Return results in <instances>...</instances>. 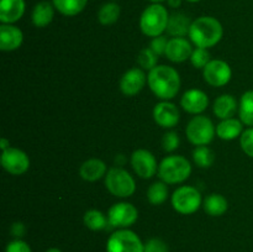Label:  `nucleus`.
<instances>
[{"label":"nucleus","instance_id":"20e7f679","mask_svg":"<svg viewBox=\"0 0 253 252\" xmlns=\"http://www.w3.org/2000/svg\"><path fill=\"white\" fill-rule=\"evenodd\" d=\"M192 173V166L189 161L183 156L173 155L166 157L158 167V175L162 182L167 184H177L189 178Z\"/></svg>","mask_w":253,"mask_h":252},{"label":"nucleus","instance_id":"4468645a","mask_svg":"<svg viewBox=\"0 0 253 252\" xmlns=\"http://www.w3.org/2000/svg\"><path fill=\"white\" fill-rule=\"evenodd\" d=\"M179 110L173 103L163 100L153 109V119L160 126L165 128L174 127L179 121Z\"/></svg>","mask_w":253,"mask_h":252},{"label":"nucleus","instance_id":"2f4dec72","mask_svg":"<svg viewBox=\"0 0 253 252\" xmlns=\"http://www.w3.org/2000/svg\"><path fill=\"white\" fill-rule=\"evenodd\" d=\"M190 62H192V64L195 68L204 69V67L210 62V53L208 48L197 47L195 49H193V53L190 56Z\"/></svg>","mask_w":253,"mask_h":252},{"label":"nucleus","instance_id":"39448f33","mask_svg":"<svg viewBox=\"0 0 253 252\" xmlns=\"http://www.w3.org/2000/svg\"><path fill=\"white\" fill-rule=\"evenodd\" d=\"M106 189L118 198H127L135 193L136 183L127 170L120 167H113L105 175Z\"/></svg>","mask_w":253,"mask_h":252},{"label":"nucleus","instance_id":"f704fd0d","mask_svg":"<svg viewBox=\"0 0 253 252\" xmlns=\"http://www.w3.org/2000/svg\"><path fill=\"white\" fill-rule=\"evenodd\" d=\"M143 252H169V250H168V245L162 239L153 237L145 242Z\"/></svg>","mask_w":253,"mask_h":252},{"label":"nucleus","instance_id":"4c0bfd02","mask_svg":"<svg viewBox=\"0 0 253 252\" xmlns=\"http://www.w3.org/2000/svg\"><path fill=\"white\" fill-rule=\"evenodd\" d=\"M10 232H11L12 236L16 237V239H21V237L26 234V227H25V225L22 224V222H14V224L11 225Z\"/></svg>","mask_w":253,"mask_h":252},{"label":"nucleus","instance_id":"2eb2a0df","mask_svg":"<svg viewBox=\"0 0 253 252\" xmlns=\"http://www.w3.org/2000/svg\"><path fill=\"white\" fill-rule=\"evenodd\" d=\"M180 105L187 113L198 114L203 113L209 105V98L207 94L200 89H190L185 91L180 100Z\"/></svg>","mask_w":253,"mask_h":252},{"label":"nucleus","instance_id":"f03ea898","mask_svg":"<svg viewBox=\"0 0 253 252\" xmlns=\"http://www.w3.org/2000/svg\"><path fill=\"white\" fill-rule=\"evenodd\" d=\"M224 35L221 22L212 16H200L192 22L190 41L200 48H210L219 43Z\"/></svg>","mask_w":253,"mask_h":252},{"label":"nucleus","instance_id":"bb28decb","mask_svg":"<svg viewBox=\"0 0 253 252\" xmlns=\"http://www.w3.org/2000/svg\"><path fill=\"white\" fill-rule=\"evenodd\" d=\"M239 115L245 125L253 126V90H249L241 96Z\"/></svg>","mask_w":253,"mask_h":252},{"label":"nucleus","instance_id":"9d476101","mask_svg":"<svg viewBox=\"0 0 253 252\" xmlns=\"http://www.w3.org/2000/svg\"><path fill=\"white\" fill-rule=\"evenodd\" d=\"M205 82L211 86H224L230 82L232 71L229 64L221 59H212L203 69Z\"/></svg>","mask_w":253,"mask_h":252},{"label":"nucleus","instance_id":"1a4fd4ad","mask_svg":"<svg viewBox=\"0 0 253 252\" xmlns=\"http://www.w3.org/2000/svg\"><path fill=\"white\" fill-rule=\"evenodd\" d=\"M138 219V211L130 203H118L109 209V224L116 229H127Z\"/></svg>","mask_w":253,"mask_h":252},{"label":"nucleus","instance_id":"f8f14e48","mask_svg":"<svg viewBox=\"0 0 253 252\" xmlns=\"http://www.w3.org/2000/svg\"><path fill=\"white\" fill-rule=\"evenodd\" d=\"M1 166L10 174L20 175L29 169V156L19 148L9 147L7 150L2 151Z\"/></svg>","mask_w":253,"mask_h":252},{"label":"nucleus","instance_id":"e433bc0d","mask_svg":"<svg viewBox=\"0 0 253 252\" xmlns=\"http://www.w3.org/2000/svg\"><path fill=\"white\" fill-rule=\"evenodd\" d=\"M5 252H32V250L27 242L22 241L21 239H16L7 244Z\"/></svg>","mask_w":253,"mask_h":252},{"label":"nucleus","instance_id":"7ed1b4c3","mask_svg":"<svg viewBox=\"0 0 253 252\" xmlns=\"http://www.w3.org/2000/svg\"><path fill=\"white\" fill-rule=\"evenodd\" d=\"M169 14L162 4H151L140 17L141 31L148 37L161 36L167 30Z\"/></svg>","mask_w":253,"mask_h":252},{"label":"nucleus","instance_id":"5701e85b","mask_svg":"<svg viewBox=\"0 0 253 252\" xmlns=\"http://www.w3.org/2000/svg\"><path fill=\"white\" fill-rule=\"evenodd\" d=\"M242 124H244L242 121L234 118L222 120L216 127L217 136L225 141L235 140V138L242 135V127H244Z\"/></svg>","mask_w":253,"mask_h":252},{"label":"nucleus","instance_id":"6ab92c4d","mask_svg":"<svg viewBox=\"0 0 253 252\" xmlns=\"http://www.w3.org/2000/svg\"><path fill=\"white\" fill-rule=\"evenodd\" d=\"M192 22L193 21L189 19V16H187L184 12H173L169 15L166 31L172 37H185L187 35H189Z\"/></svg>","mask_w":253,"mask_h":252},{"label":"nucleus","instance_id":"a878e982","mask_svg":"<svg viewBox=\"0 0 253 252\" xmlns=\"http://www.w3.org/2000/svg\"><path fill=\"white\" fill-rule=\"evenodd\" d=\"M120 12L121 9L116 2H105V4L99 9L98 20L101 25H104V26H109V25H113L118 21L119 17H120Z\"/></svg>","mask_w":253,"mask_h":252},{"label":"nucleus","instance_id":"c756f323","mask_svg":"<svg viewBox=\"0 0 253 252\" xmlns=\"http://www.w3.org/2000/svg\"><path fill=\"white\" fill-rule=\"evenodd\" d=\"M193 160L198 167L209 168L214 163L215 155L208 146H197V148L193 151Z\"/></svg>","mask_w":253,"mask_h":252},{"label":"nucleus","instance_id":"aec40b11","mask_svg":"<svg viewBox=\"0 0 253 252\" xmlns=\"http://www.w3.org/2000/svg\"><path fill=\"white\" fill-rule=\"evenodd\" d=\"M106 165L98 158H90L85 161L79 168V174L86 182H95L106 175Z\"/></svg>","mask_w":253,"mask_h":252},{"label":"nucleus","instance_id":"c85d7f7f","mask_svg":"<svg viewBox=\"0 0 253 252\" xmlns=\"http://www.w3.org/2000/svg\"><path fill=\"white\" fill-rule=\"evenodd\" d=\"M168 187L165 182H156L147 190V199L152 205H161L167 200Z\"/></svg>","mask_w":253,"mask_h":252},{"label":"nucleus","instance_id":"0eeeda50","mask_svg":"<svg viewBox=\"0 0 253 252\" xmlns=\"http://www.w3.org/2000/svg\"><path fill=\"white\" fill-rule=\"evenodd\" d=\"M185 133H187L188 140L193 145L207 146L214 138L215 133H216V128H215L214 124L208 116L198 115L194 116L189 121Z\"/></svg>","mask_w":253,"mask_h":252},{"label":"nucleus","instance_id":"ddd939ff","mask_svg":"<svg viewBox=\"0 0 253 252\" xmlns=\"http://www.w3.org/2000/svg\"><path fill=\"white\" fill-rule=\"evenodd\" d=\"M147 82V76L141 68L128 69L120 81V89L126 96H133L140 93Z\"/></svg>","mask_w":253,"mask_h":252},{"label":"nucleus","instance_id":"72a5a7b5","mask_svg":"<svg viewBox=\"0 0 253 252\" xmlns=\"http://www.w3.org/2000/svg\"><path fill=\"white\" fill-rule=\"evenodd\" d=\"M179 136L174 131H169V132L165 133L162 138V146L163 150L167 151V152H173L174 150H177L179 147Z\"/></svg>","mask_w":253,"mask_h":252},{"label":"nucleus","instance_id":"f3484780","mask_svg":"<svg viewBox=\"0 0 253 252\" xmlns=\"http://www.w3.org/2000/svg\"><path fill=\"white\" fill-rule=\"evenodd\" d=\"M24 35L19 27L10 24H2L0 26V49L1 51H15L21 46Z\"/></svg>","mask_w":253,"mask_h":252},{"label":"nucleus","instance_id":"393cba45","mask_svg":"<svg viewBox=\"0 0 253 252\" xmlns=\"http://www.w3.org/2000/svg\"><path fill=\"white\" fill-rule=\"evenodd\" d=\"M227 200L221 194H210L204 200V210L210 216H221L227 211Z\"/></svg>","mask_w":253,"mask_h":252},{"label":"nucleus","instance_id":"f257e3e1","mask_svg":"<svg viewBox=\"0 0 253 252\" xmlns=\"http://www.w3.org/2000/svg\"><path fill=\"white\" fill-rule=\"evenodd\" d=\"M147 82L153 94L162 100L173 99L180 89L179 73L174 68L165 64L151 69Z\"/></svg>","mask_w":253,"mask_h":252},{"label":"nucleus","instance_id":"7c9ffc66","mask_svg":"<svg viewBox=\"0 0 253 252\" xmlns=\"http://www.w3.org/2000/svg\"><path fill=\"white\" fill-rule=\"evenodd\" d=\"M157 59L158 56L151 49V47L143 48L142 51L138 53L137 57V62L141 66V68L147 69V71H151V69H153L157 66Z\"/></svg>","mask_w":253,"mask_h":252},{"label":"nucleus","instance_id":"a19ab883","mask_svg":"<svg viewBox=\"0 0 253 252\" xmlns=\"http://www.w3.org/2000/svg\"><path fill=\"white\" fill-rule=\"evenodd\" d=\"M150 1L152 2V4H161V2L167 1V0H150Z\"/></svg>","mask_w":253,"mask_h":252},{"label":"nucleus","instance_id":"4be33fe9","mask_svg":"<svg viewBox=\"0 0 253 252\" xmlns=\"http://www.w3.org/2000/svg\"><path fill=\"white\" fill-rule=\"evenodd\" d=\"M212 110H214L215 116H217L221 120L231 119L237 111L236 99L230 94H224L215 100Z\"/></svg>","mask_w":253,"mask_h":252},{"label":"nucleus","instance_id":"b1692460","mask_svg":"<svg viewBox=\"0 0 253 252\" xmlns=\"http://www.w3.org/2000/svg\"><path fill=\"white\" fill-rule=\"evenodd\" d=\"M52 4L64 16H76L85 9L88 0H52Z\"/></svg>","mask_w":253,"mask_h":252},{"label":"nucleus","instance_id":"473e14b6","mask_svg":"<svg viewBox=\"0 0 253 252\" xmlns=\"http://www.w3.org/2000/svg\"><path fill=\"white\" fill-rule=\"evenodd\" d=\"M240 145L247 156L253 158V127L247 128L240 136Z\"/></svg>","mask_w":253,"mask_h":252},{"label":"nucleus","instance_id":"a211bd4d","mask_svg":"<svg viewBox=\"0 0 253 252\" xmlns=\"http://www.w3.org/2000/svg\"><path fill=\"white\" fill-rule=\"evenodd\" d=\"M25 0H0V21L12 25L25 14Z\"/></svg>","mask_w":253,"mask_h":252},{"label":"nucleus","instance_id":"6e6552de","mask_svg":"<svg viewBox=\"0 0 253 252\" xmlns=\"http://www.w3.org/2000/svg\"><path fill=\"white\" fill-rule=\"evenodd\" d=\"M172 205L175 211L183 215L194 214L202 205L200 192L190 185L179 187L172 195Z\"/></svg>","mask_w":253,"mask_h":252},{"label":"nucleus","instance_id":"79ce46f5","mask_svg":"<svg viewBox=\"0 0 253 252\" xmlns=\"http://www.w3.org/2000/svg\"><path fill=\"white\" fill-rule=\"evenodd\" d=\"M46 252H62V251L59 249H54L53 247V249H48Z\"/></svg>","mask_w":253,"mask_h":252},{"label":"nucleus","instance_id":"ea45409f","mask_svg":"<svg viewBox=\"0 0 253 252\" xmlns=\"http://www.w3.org/2000/svg\"><path fill=\"white\" fill-rule=\"evenodd\" d=\"M0 146H1L2 151H5L10 147V142L6 140V138H2V140L0 141Z\"/></svg>","mask_w":253,"mask_h":252},{"label":"nucleus","instance_id":"412c9836","mask_svg":"<svg viewBox=\"0 0 253 252\" xmlns=\"http://www.w3.org/2000/svg\"><path fill=\"white\" fill-rule=\"evenodd\" d=\"M54 17V6L52 2L43 0L35 5L32 10L31 19L36 27H46L52 22Z\"/></svg>","mask_w":253,"mask_h":252},{"label":"nucleus","instance_id":"9b49d317","mask_svg":"<svg viewBox=\"0 0 253 252\" xmlns=\"http://www.w3.org/2000/svg\"><path fill=\"white\" fill-rule=\"evenodd\" d=\"M131 166L138 177L143 179L152 178L157 173L158 166L156 157L147 150H136L131 156Z\"/></svg>","mask_w":253,"mask_h":252},{"label":"nucleus","instance_id":"dca6fc26","mask_svg":"<svg viewBox=\"0 0 253 252\" xmlns=\"http://www.w3.org/2000/svg\"><path fill=\"white\" fill-rule=\"evenodd\" d=\"M193 53V48L190 42L184 37H172L168 41L166 57L174 63L187 61Z\"/></svg>","mask_w":253,"mask_h":252},{"label":"nucleus","instance_id":"423d86ee","mask_svg":"<svg viewBox=\"0 0 253 252\" xmlns=\"http://www.w3.org/2000/svg\"><path fill=\"white\" fill-rule=\"evenodd\" d=\"M145 244L136 232L119 229L110 235L106 242V252H143Z\"/></svg>","mask_w":253,"mask_h":252},{"label":"nucleus","instance_id":"37998d69","mask_svg":"<svg viewBox=\"0 0 253 252\" xmlns=\"http://www.w3.org/2000/svg\"><path fill=\"white\" fill-rule=\"evenodd\" d=\"M188 2H198V1H200V0H187Z\"/></svg>","mask_w":253,"mask_h":252},{"label":"nucleus","instance_id":"58836bf2","mask_svg":"<svg viewBox=\"0 0 253 252\" xmlns=\"http://www.w3.org/2000/svg\"><path fill=\"white\" fill-rule=\"evenodd\" d=\"M167 1H168V5H169V7H172V9H178V7L182 5L183 0H167Z\"/></svg>","mask_w":253,"mask_h":252},{"label":"nucleus","instance_id":"c9c22d12","mask_svg":"<svg viewBox=\"0 0 253 252\" xmlns=\"http://www.w3.org/2000/svg\"><path fill=\"white\" fill-rule=\"evenodd\" d=\"M168 41H169V40H168L166 36H163V35H161V36H157V37H153L152 41H151V49H152L157 56L166 54Z\"/></svg>","mask_w":253,"mask_h":252},{"label":"nucleus","instance_id":"cd10ccee","mask_svg":"<svg viewBox=\"0 0 253 252\" xmlns=\"http://www.w3.org/2000/svg\"><path fill=\"white\" fill-rule=\"evenodd\" d=\"M84 224L88 229L93 230V231H100V230L106 229L109 225V220L105 215L99 210H88L84 214Z\"/></svg>","mask_w":253,"mask_h":252}]
</instances>
